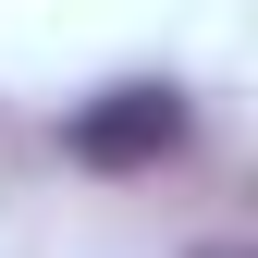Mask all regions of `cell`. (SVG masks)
Segmentation results:
<instances>
[{
  "label": "cell",
  "instance_id": "obj_1",
  "mask_svg": "<svg viewBox=\"0 0 258 258\" xmlns=\"http://www.w3.org/2000/svg\"><path fill=\"white\" fill-rule=\"evenodd\" d=\"M61 148H74L86 172H148V160L184 148V99L172 86H111V99H86L61 123Z\"/></svg>",
  "mask_w": 258,
  "mask_h": 258
}]
</instances>
